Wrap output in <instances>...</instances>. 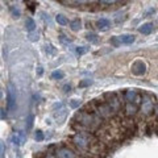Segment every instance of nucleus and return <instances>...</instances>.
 <instances>
[{
  "instance_id": "72a5a7b5",
  "label": "nucleus",
  "mask_w": 158,
  "mask_h": 158,
  "mask_svg": "<svg viewBox=\"0 0 158 158\" xmlns=\"http://www.w3.org/2000/svg\"><path fill=\"white\" fill-rule=\"evenodd\" d=\"M156 112H157V115H158V106H157V108H156Z\"/></svg>"
},
{
  "instance_id": "f8f14e48",
  "label": "nucleus",
  "mask_w": 158,
  "mask_h": 158,
  "mask_svg": "<svg viewBox=\"0 0 158 158\" xmlns=\"http://www.w3.org/2000/svg\"><path fill=\"white\" fill-rule=\"evenodd\" d=\"M25 29L28 32H33L34 29H36V23H34V20L31 19V17H28L25 20Z\"/></svg>"
},
{
  "instance_id": "2eb2a0df",
  "label": "nucleus",
  "mask_w": 158,
  "mask_h": 158,
  "mask_svg": "<svg viewBox=\"0 0 158 158\" xmlns=\"http://www.w3.org/2000/svg\"><path fill=\"white\" fill-rule=\"evenodd\" d=\"M63 77H65V74H63L61 70H56L52 73V78L56 79V81H59V79H63Z\"/></svg>"
},
{
  "instance_id": "b1692460",
  "label": "nucleus",
  "mask_w": 158,
  "mask_h": 158,
  "mask_svg": "<svg viewBox=\"0 0 158 158\" xmlns=\"http://www.w3.org/2000/svg\"><path fill=\"white\" fill-rule=\"evenodd\" d=\"M88 52V48L87 46H78L77 48V53L79 54V56H82V54H86Z\"/></svg>"
},
{
  "instance_id": "0eeeda50",
  "label": "nucleus",
  "mask_w": 158,
  "mask_h": 158,
  "mask_svg": "<svg viewBox=\"0 0 158 158\" xmlns=\"http://www.w3.org/2000/svg\"><path fill=\"white\" fill-rule=\"evenodd\" d=\"M118 38H120L121 44H127V45H131V44H133L136 40L133 34H121V36H118Z\"/></svg>"
},
{
  "instance_id": "cd10ccee",
  "label": "nucleus",
  "mask_w": 158,
  "mask_h": 158,
  "mask_svg": "<svg viewBox=\"0 0 158 158\" xmlns=\"http://www.w3.org/2000/svg\"><path fill=\"white\" fill-rule=\"evenodd\" d=\"M92 85V81H90V79H87V81H82L81 83H79V87H87Z\"/></svg>"
},
{
  "instance_id": "412c9836",
  "label": "nucleus",
  "mask_w": 158,
  "mask_h": 158,
  "mask_svg": "<svg viewBox=\"0 0 158 158\" xmlns=\"http://www.w3.org/2000/svg\"><path fill=\"white\" fill-rule=\"evenodd\" d=\"M11 15H12V17L19 19L20 16H21V12H20V9H19V8L12 7V8H11Z\"/></svg>"
},
{
  "instance_id": "c756f323",
  "label": "nucleus",
  "mask_w": 158,
  "mask_h": 158,
  "mask_svg": "<svg viewBox=\"0 0 158 158\" xmlns=\"http://www.w3.org/2000/svg\"><path fill=\"white\" fill-rule=\"evenodd\" d=\"M0 146H2V157H4V149H6V146H4L3 141H2V144H0Z\"/></svg>"
},
{
  "instance_id": "7ed1b4c3",
  "label": "nucleus",
  "mask_w": 158,
  "mask_h": 158,
  "mask_svg": "<svg viewBox=\"0 0 158 158\" xmlns=\"http://www.w3.org/2000/svg\"><path fill=\"white\" fill-rule=\"evenodd\" d=\"M25 140H27V137H25V135H24V132L13 133V135L11 136V141L13 142V145H16V146H21V145H24Z\"/></svg>"
},
{
  "instance_id": "f257e3e1",
  "label": "nucleus",
  "mask_w": 158,
  "mask_h": 158,
  "mask_svg": "<svg viewBox=\"0 0 158 158\" xmlns=\"http://www.w3.org/2000/svg\"><path fill=\"white\" fill-rule=\"evenodd\" d=\"M7 108L9 112H15L16 110V90L13 85H8L7 87Z\"/></svg>"
},
{
  "instance_id": "7c9ffc66",
  "label": "nucleus",
  "mask_w": 158,
  "mask_h": 158,
  "mask_svg": "<svg viewBox=\"0 0 158 158\" xmlns=\"http://www.w3.org/2000/svg\"><path fill=\"white\" fill-rule=\"evenodd\" d=\"M63 88H65V92H69V91L71 90V86H70V85H66V86L63 87Z\"/></svg>"
},
{
  "instance_id": "393cba45",
  "label": "nucleus",
  "mask_w": 158,
  "mask_h": 158,
  "mask_svg": "<svg viewBox=\"0 0 158 158\" xmlns=\"http://www.w3.org/2000/svg\"><path fill=\"white\" fill-rule=\"evenodd\" d=\"M81 106V100H78V99H71L70 100V107L71 108H79Z\"/></svg>"
},
{
  "instance_id": "9d476101",
  "label": "nucleus",
  "mask_w": 158,
  "mask_h": 158,
  "mask_svg": "<svg viewBox=\"0 0 158 158\" xmlns=\"http://www.w3.org/2000/svg\"><path fill=\"white\" fill-rule=\"evenodd\" d=\"M57 156L61 158H67V157H75V154L70 149H59L57 152Z\"/></svg>"
},
{
  "instance_id": "423d86ee",
  "label": "nucleus",
  "mask_w": 158,
  "mask_h": 158,
  "mask_svg": "<svg viewBox=\"0 0 158 158\" xmlns=\"http://www.w3.org/2000/svg\"><path fill=\"white\" fill-rule=\"evenodd\" d=\"M138 32H140L141 34H144V36H148V34H150L153 32V24L152 23L142 24V25L138 28Z\"/></svg>"
},
{
  "instance_id": "5701e85b",
  "label": "nucleus",
  "mask_w": 158,
  "mask_h": 158,
  "mask_svg": "<svg viewBox=\"0 0 158 158\" xmlns=\"http://www.w3.org/2000/svg\"><path fill=\"white\" fill-rule=\"evenodd\" d=\"M34 138H36V141H44V138H45V137H44V133L41 132V131H37L36 133H34Z\"/></svg>"
},
{
  "instance_id": "4be33fe9",
  "label": "nucleus",
  "mask_w": 158,
  "mask_h": 158,
  "mask_svg": "<svg viewBox=\"0 0 158 158\" xmlns=\"http://www.w3.org/2000/svg\"><path fill=\"white\" fill-rule=\"evenodd\" d=\"M111 44H112V46H113V48H118V46H120V45H121V42H120V38H118V36L112 37Z\"/></svg>"
},
{
  "instance_id": "6ab92c4d",
  "label": "nucleus",
  "mask_w": 158,
  "mask_h": 158,
  "mask_svg": "<svg viewBox=\"0 0 158 158\" xmlns=\"http://www.w3.org/2000/svg\"><path fill=\"white\" fill-rule=\"evenodd\" d=\"M41 15H42L44 20H45V23L48 24L49 27H52V25H53V21H52V19H50V15H49V13H46V12H42Z\"/></svg>"
},
{
  "instance_id": "39448f33",
  "label": "nucleus",
  "mask_w": 158,
  "mask_h": 158,
  "mask_svg": "<svg viewBox=\"0 0 158 158\" xmlns=\"http://www.w3.org/2000/svg\"><path fill=\"white\" fill-rule=\"evenodd\" d=\"M99 115H102V116H104V117H110L111 116V113H112V108H111V106L108 104H102V106H99Z\"/></svg>"
},
{
  "instance_id": "f704fd0d",
  "label": "nucleus",
  "mask_w": 158,
  "mask_h": 158,
  "mask_svg": "<svg viewBox=\"0 0 158 158\" xmlns=\"http://www.w3.org/2000/svg\"><path fill=\"white\" fill-rule=\"evenodd\" d=\"M87 2H95V0H87Z\"/></svg>"
},
{
  "instance_id": "9b49d317",
  "label": "nucleus",
  "mask_w": 158,
  "mask_h": 158,
  "mask_svg": "<svg viewBox=\"0 0 158 158\" xmlns=\"http://www.w3.org/2000/svg\"><path fill=\"white\" fill-rule=\"evenodd\" d=\"M70 28H71V31L78 32L79 29L82 28V21H81V19H74L73 21H70Z\"/></svg>"
},
{
  "instance_id": "f03ea898",
  "label": "nucleus",
  "mask_w": 158,
  "mask_h": 158,
  "mask_svg": "<svg viewBox=\"0 0 158 158\" xmlns=\"http://www.w3.org/2000/svg\"><path fill=\"white\" fill-rule=\"evenodd\" d=\"M132 73L137 77L144 75V74L146 73V65L141 61V59H137V61H135L133 65H132Z\"/></svg>"
},
{
  "instance_id": "4468645a",
  "label": "nucleus",
  "mask_w": 158,
  "mask_h": 158,
  "mask_svg": "<svg viewBox=\"0 0 158 158\" xmlns=\"http://www.w3.org/2000/svg\"><path fill=\"white\" fill-rule=\"evenodd\" d=\"M56 21L59 24V25H67L69 24V20L66 19V16H63V15H61V13H58L57 16H56Z\"/></svg>"
},
{
  "instance_id": "aec40b11",
  "label": "nucleus",
  "mask_w": 158,
  "mask_h": 158,
  "mask_svg": "<svg viewBox=\"0 0 158 158\" xmlns=\"http://www.w3.org/2000/svg\"><path fill=\"white\" fill-rule=\"evenodd\" d=\"M136 111H137V107L135 104H131V103H129V104L127 106V112L129 113V115H135Z\"/></svg>"
},
{
  "instance_id": "1a4fd4ad",
  "label": "nucleus",
  "mask_w": 158,
  "mask_h": 158,
  "mask_svg": "<svg viewBox=\"0 0 158 158\" xmlns=\"http://www.w3.org/2000/svg\"><path fill=\"white\" fill-rule=\"evenodd\" d=\"M54 116H56V118L58 121H63L65 120V117H66V110H65V107H59V111L57 110L56 112H54Z\"/></svg>"
},
{
  "instance_id": "2f4dec72",
  "label": "nucleus",
  "mask_w": 158,
  "mask_h": 158,
  "mask_svg": "<svg viewBox=\"0 0 158 158\" xmlns=\"http://www.w3.org/2000/svg\"><path fill=\"white\" fill-rule=\"evenodd\" d=\"M103 3H106V4H111V3H115L116 0H102Z\"/></svg>"
},
{
  "instance_id": "ddd939ff",
  "label": "nucleus",
  "mask_w": 158,
  "mask_h": 158,
  "mask_svg": "<svg viewBox=\"0 0 158 158\" xmlns=\"http://www.w3.org/2000/svg\"><path fill=\"white\" fill-rule=\"evenodd\" d=\"M125 99H127V102H128V103L135 102V99H137V94H136V91L129 90V91L125 94ZM137 100H138V99H137Z\"/></svg>"
},
{
  "instance_id": "473e14b6",
  "label": "nucleus",
  "mask_w": 158,
  "mask_h": 158,
  "mask_svg": "<svg viewBox=\"0 0 158 158\" xmlns=\"http://www.w3.org/2000/svg\"><path fill=\"white\" fill-rule=\"evenodd\" d=\"M6 116H7V115H6V110L3 108V110H2V118H4Z\"/></svg>"
},
{
  "instance_id": "a878e982",
  "label": "nucleus",
  "mask_w": 158,
  "mask_h": 158,
  "mask_svg": "<svg viewBox=\"0 0 158 158\" xmlns=\"http://www.w3.org/2000/svg\"><path fill=\"white\" fill-rule=\"evenodd\" d=\"M45 52L48 54H52V56H53V54H56V50L53 49V46L50 45V44H49V45H45Z\"/></svg>"
},
{
  "instance_id": "f3484780",
  "label": "nucleus",
  "mask_w": 158,
  "mask_h": 158,
  "mask_svg": "<svg viewBox=\"0 0 158 158\" xmlns=\"http://www.w3.org/2000/svg\"><path fill=\"white\" fill-rule=\"evenodd\" d=\"M33 120H34V116H33V115H29V116L27 117V121H25V127H27V131L32 129V127H33Z\"/></svg>"
},
{
  "instance_id": "6e6552de",
  "label": "nucleus",
  "mask_w": 158,
  "mask_h": 158,
  "mask_svg": "<svg viewBox=\"0 0 158 158\" xmlns=\"http://www.w3.org/2000/svg\"><path fill=\"white\" fill-rule=\"evenodd\" d=\"M110 27H111V21H110V20H107V19L98 20V29H100V31H107Z\"/></svg>"
},
{
  "instance_id": "20e7f679",
  "label": "nucleus",
  "mask_w": 158,
  "mask_h": 158,
  "mask_svg": "<svg viewBox=\"0 0 158 158\" xmlns=\"http://www.w3.org/2000/svg\"><path fill=\"white\" fill-rule=\"evenodd\" d=\"M74 144H75L79 149H85V148H87L88 145V140H87V137L86 136H83V135H75L74 136Z\"/></svg>"
},
{
  "instance_id": "dca6fc26",
  "label": "nucleus",
  "mask_w": 158,
  "mask_h": 158,
  "mask_svg": "<svg viewBox=\"0 0 158 158\" xmlns=\"http://www.w3.org/2000/svg\"><path fill=\"white\" fill-rule=\"evenodd\" d=\"M86 38H87V41L91 42V44H96L98 42V36H96L95 33H87L86 34Z\"/></svg>"
},
{
  "instance_id": "bb28decb",
  "label": "nucleus",
  "mask_w": 158,
  "mask_h": 158,
  "mask_svg": "<svg viewBox=\"0 0 158 158\" xmlns=\"http://www.w3.org/2000/svg\"><path fill=\"white\" fill-rule=\"evenodd\" d=\"M150 110H152V104H150V103H148V102H145L144 104H142V111H145L148 113Z\"/></svg>"
},
{
  "instance_id": "c85d7f7f",
  "label": "nucleus",
  "mask_w": 158,
  "mask_h": 158,
  "mask_svg": "<svg viewBox=\"0 0 158 158\" xmlns=\"http://www.w3.org/2000/svg\"><path fill=\"white\" fill-rule=\"evenodd\" d=\"M42 74H44V69H42V66H38V67H37V75H38V77H41Z\"/></svg>"
},
{
  "instance_id": "a211bd4d",
  "label": "nucleus",
  "mask_w": 158,
  "mask_h": 158,
  "mask_svg": "<svg viewBox=\"0 0 158 158\" xmlns=\"http://www.w3.org/2000/svg\"><path fill=\"white\" fill-rule=\"evenodd\" d=\"M29 41H32V42H36V41H38V38H40V34L38 33H36V32H29Z\"/></svg>"
}]
</instances>
